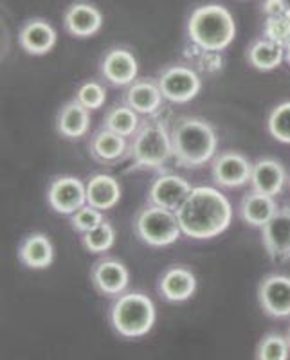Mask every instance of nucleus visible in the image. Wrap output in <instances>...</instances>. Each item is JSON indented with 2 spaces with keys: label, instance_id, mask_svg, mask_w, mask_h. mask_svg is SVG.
Wrapping results in <instances>:
<instances>
[{
  "label": "nucleus",
  "instance_id": "obj_1",
  "mask_svg": "<svg viewBox=\"0 0 290 360\" xmlns=\"http://www.w3.org/2000/svg\"><path fill=\"white\" fill-rule=\"evenodd\" d=\"M182 234L193 240H211L227 231L233 207L224 193L209 186H196L177 211Z\"/></svg>",
  "mask_w": 290,
  "mask_h": 360
},
{
  "label": "nucleus",
  "instance_id": "obj_2",
  "mask_svg": "<svg viewBox=\"0 0 290 360\" xmlns=\"http://www.w3.org/2000/svg\"><path fill=\"white\" fill-rule=\"evenodd\" d=\"M173 157L182 168H201L215 157L218 146L211 124L198 117H180L172 128Z\"/></svg>",
  "mask_w": 290,
  "mask_h": 360
},
{
  "label": "nucleus",
  "instance_id": "obj_3",
  "mask_svg": "<svg viewBox=\"0 0 290 360\" xmlns=\"http://www.w3.org/2000/svg\"><path fill=\"white\" fill-rule=\"evenodd\" d=\"M188 37L206 53H220L233 44L237 24L227 8L206 4L196 8L188 20Z\"/></svg>",
  "mask_w": 290,
  "mask_h": 360
},
{
  "label": "nucleus",
  "instance_id": "obj_4",
  "mask_svg": "<svg viewBox=\"0 0 290 360\" xmlns=\"http://www.w3.org/2000/svg\"><path fill=\"white\" fill-rule=\"evenodd\" d=\"M156 319V304L143 292H127L112 304L111 323L125 339H137L150 333Z\"/></svg>",
  "mask_w": 290,
  "mask_h": 360
},
{
  "label": "nucleus",
  "instance_id": "obj_5",
  "mask_svg": "<svg viewBox=\"0 0 290 360\" xmlns=\"http://www.w3.org/2000/svg\"><path fill=\"white\" fill-rule=\"evenodd\" d=\"M130 157L141 168H160L170 157H173L172 131H168L160 121H150L143 124L134 135Z\"/></svg>",
  "mask_w": 290,
  "mask_h": 360
},
{
  "label": "nucleus",
  "instance_id": "obj_6",
  "mask_svg": "<svg viewBox=\"0 0 290 360\" xmlns=\"http://www.w3.org/2000/svg\"><path fill=\"white\" fill-rule=\"evenodd\" d=\"M135 233L146 245L168 247L179 240L182 229L177 213L159 205H150L137 214Z\"/></svg>",
  "mask_w": 290,
  "mask_h": 360
},
{
  "label": "nucleus",
  "instance_id": "obj_7",
  "mask_svg": "<svg viewBox=\"0 0 290 360\" xmlns=\"http://www.w3.org/2000/svg\"><path fill=\"white\" fill-rule=\"evenodd\" d=\"M157 83H159L164 99L172 103L191 101L202 89L201 76L184 65L168 67L166 70H163Z\"/></svg>",
  "mask_w": 290,
  "mask_h": 360
},
{
  "label": "nucleus",
  "instance_id": "obj_8",
  "mask_svg": "<svg viewBox=\"0 0 290 360\" xmlns=\"http://www.w3.org/2000/svg\"><path fill=\"white\" fill-rule=\"evenodd\" d=\"M47 202L56 213L72 217L87 205V184L78 176H58L47 189Z\"/></svg>",
  "mask_w": 290,
  "mask_h": 360
},
{
  "label": "nucleus",
  "instance_id": "obj_9",
  "mask_svg": "<svg viewBox=\"0 0 290 360\" xmlns=\"http://www.w3.org/2000/svg\"><path fill=\"white\" fill-rule=\"evenodd\" d=\"M258 301L270 317H289L290 315V278L282 274H270L258 287Z\"/></svg>",
  "mask_w": 290,
  "mask_h": 360
},
{
  "label": "nucleus",
  "instance_id": "obj_10",
  "mask_svg": "<svg viewBox=\"0 0 290 360\" xmlns=\"http://www.w3.org/2000/svg\"><path fill=\"white\" fill-rule=\"evenodd\" d=\"M215 182L224 188H240L251 182L253 164L246 155L238 152H224L215 157L211 166Z\"/></svg>",
  "mask_w": 290,
  "mask_h": 360
},
{
  "label": "nucleus",
  "instance_id": "obj_11",
  "mask_svg": "<svg viewBox=\"0 0 290 360\" xmlns=\"http://www.w3.org/2000/svg\"><path fill=\"white\" fill-rule=\"evenodd\" d=\"M262 242L274 262L290 258V207L278 209V213L262 227Z\"/></svg>",
  "mask_w": 290,
  "mask_h": 360
},
{
  "label": "nucleus",
  "instance_id": "obj_12",
  "mask_svg": "<svg viewBox=\"0 0 290 360\" xmlns=\"http://www.w3.org/2000/svg\"><path fill=\"white\" fill-rule=\"evenodd\" d=\"M191 186L186 179L179 175H163L151 184L150 191H148V200L151 205H159V207L170 209L173 213H177L186 198L191 193Z\"/></svg>",
  "mask_w": 290,
  "mask_h": 360
},
{
  "label": "nucleus",
  "instance_id": "obj_13",
  "mask_svg": "<svg viewBox=\"0 0 290 360\" xmlns=\"http://www.w3.org/2000/svg\"><path fill=\"white\" fill-rule=\"evenodd\" d=\"M92 283L96 290L106 297H119L130 285V272L118 259H101L92 269Z\"/></svg>",
  "mask_w": 290,
  "mask_h": 360
},
{
  "label": "nucleus",
  "instance_id": "obj_14",
  "mask_svg": "<svg viewBox=\"0 0 290 360\" xmlns=\"http://www.w3.org/2000/svg\"><path fill=\"white\" fill-rule=\"evenodd\" d=\"M63 25L72 37L90 38L101 29L103 13L89 2H74L63 15Z\"/></svg>",
  "mask_w": 290,
  "mask_h": 360
},
{
  "label": "nucleus",
  "instance_id": "obj_15",
  "mask_svg": "<svg viewBox=\"0 0 290 360\" xmlns=\"http://www.w3.org/2000/svg\"><path fill=\"white\" fill-rule=\"evenodd\" d=\"M56 29L42 18L27 20L18 33V44L22 45V49L33 56H44V54L51 53L56 45Z\"/></svg>",
  "mask_w": 290,
  "mask_h": 360
},
{
  "label": "nucleus",
  "instance_id": "obj_16",
  "mask_svg": "<svg viewBox=\"0 0 290 360\" xmlns=\"http://www.w3.org/2000/svg\"><path fill=\"white\" fill-rule=\"evenodd\" d=\"M139 65L134 54L127 49H111L101 62V74L106 82L115 86H127L135 83Z\"/></svg>",
  "mask_w": 290,
  "mask_h": 360
},
{
  "label": "nucleus",
  "instance_id": "obj_17",
  "mask_svg": "<svg viewBox=\"0 0 290 360\" xmlns=\"http://www.w3.org/2000/svg\"><path fill=\"white\" fill-rule=\"evenodd\" d=\"M159 290L166 301L184 303L195 294L196 278L191 270L184 269V266H172L160 278Z\"/></svg>",
  "mask_w": 290,
  "mask_h": 360
},
{
  "label": "nucleus",
  "instance_id": "obj_18",
  "mask_svg": "<svg viewBox=\"0 0 290 360\" xmlns=\"http://www.w3.org/2000/svg\"><path fill=\"white\" fill-rule=\"evenodd\" d=\"M286 173L282 162L274 159H260L253 164V175H251V186L253 191L276 197L285 186Z\"/></svg>",
  "mask_w": 290,
  "mask_h": 360
},
{
  "label": "nucleus",
  "instance_id": "obj_19",
  "mask_svg": "<svg viewBox=\"0 0 290 360\" xmlns=\"http://www.w3.org/2000/svg\"><path fill=\"white\" fill-rule=\"evenodd\" d=\"M18 258L25 266L33 270H44L53 265L54 247L49 236L44 233H33L24 238L18 247Z\"/></svg>",
  "mask_w": 290,
  "mask_h": 360
},
{
  "label": "nucleus",
  "instance_id": "obj_20",
  "mask_svg": "<svg viewBox=\"0 0 290 360\" xmlns=\"http://www.w3.org/2000/svg\"><path fill=\"white\" fill-rule=\"evenodd\" d=\"M121 200V186L112 175L98 173L87 182V204L99 211H108Z\"/></svg>",
  "mask_w": 290,
  "mask_h": 360
},
{
  "label": "nucleus",
  "instance_id": "obj_21",
  "mask_svg": "<svg viewBox=\"0 0 290 360\" xmlns=\"http://www.w3.org/2000/svg\"><path fill=\"white\" fill-rule=\"evenodd\" d=\"M90 128V110L76 99L65 103L56 117V130L67 139H80Z\"/></svg>",
  "mask_w": 290,
  "mask_h": 360
},
{
  "label": "nucleus",
  "instance_id": "obj_22",
  "mask_svg": "<svg viewBox=\"0 0 290 360\" xmlns=\"http://www.w3.org/2000/svg\"><path fill=\"white\" fill-rule=\"evenodd\" d=\"M163 92H160L159 83H153L150 79H141V82L132 83L127 90V105L134 108L137 114L153 115L160 110L163 105Z\"/></svg>",
  "mask_w": 290,
  "mask_h": 360
},
{
  "label": "nucleus",
  "instance_id": "obj_23",
  "mask_svg": "<svg viewBox=\"0 0 290 360\" xmlns=\"http://www.w3.org/2000/svg\"><path fill=\"white\" fill-rule=\"evenodd\" d=\"M278 213V205L274 197L262 195V193L253 191L244 197L240 204V217L246 224L253 227H263L270 221V218Z\"/></svg>",
  "mask_w": 290,
  "mask_h": 360
},
{
  "label": "nucleus",
  "instance_id": "obj_24",
  "mask_svg": "<svg viewBox=\"0 0 290 360\" xmlns=\"http://www.w3.org/2000/svg\"><path fill=\"white\" fill-rule=\"evenodd\" d=\"M90 153L99 162H115L127 152V137L115 134V131L99 130L94 134V137L90 139Z\"/></svg>",
  "mask_w": 290,
  "mask_h": 360
},
{
  "label": "nucleus",
  "instance_id": "obj_25",
  "mask_svg": "<svg viewBox=\"0 0 290 360\" xmlns=\"http://www.w3.org/2000/svg\"><path fill=\"white\" fill-rule=\"evenodd\" d=\"M283 58H285V49L274 44L269 38H260L253 41L251 47L247 49V60L256 70L269 72V70L278 69L282 65Z\"/></svg>",
  "mask_w": 290,
  "mask_h": 360
},
{
  "label": "nucleus",
  "instance_id": "obj_26",
  "mask_svg": "<svg viewBox=\"0 0 290 360\" xmlns=\"http://www.w3.org/2000/svg\"><path fill=\"white\" fill-rule=\"evenodd\" d=\"M103 128L115 131V134L123 135V137H130V135H135L139 130V114L128 105L114 107L106 114L105 127Z\"/></svg>",
  "mask_w": 290,
  "mask_h": 360
},
{
  "label": "nucleus",
  "instance_id": "obj_27",
  "mask_svg": "<svg viewBox=\"0 0 290 360\" xmlns=\"http://www.w3.org/2000/svg\"><path fill=\"white\" fill-rule=\"evenodd\" d=\"M290 342L279 333H267L256 349V360H289Z\"/></svg>",
  "mask_w": 290,
  "mask_h": 360
},
{
  "label": "nucleus",
  "instance_id": "obj_28",
  "mask_svg": "<svg viewBox=\"0 0 290 360\" xmlns=\"http://www.w3.org/2000/svg\"><path fill=\"white\" fill-rule=\"evenodd\" d=\"M83 247L92 254H103L106 250H111L115 242V229L112 224L103 221L99 227L92 229L90 233L83 234Z\"/></svg>",
  "mask_w": 290,
  "mask_h": 360
},
{
  "label": "nucleus",
  "instance_id": "obj_29",
  "mask_svg": "<svg viewBox=\"0 0 290 360\" xmlns=\"http://www.w3.org/2000/svg\"><path fill=\"white\" fill-rule=\"evenodd\" d=\"M267 127L274 139L283 144H290V101L279 103L278 107L272 108Z\"/></svg>",
  "mask_w": 290,
  "mask_h": 360
},
{
  "label": "nucleus",
  "instance_id": "obj_30",
  "mask_svg": "<svg viewBox=\"0 0 290 360\" xmlns=\"http://www.w3.org/2000/svg\"><path fill=\"white\" fill-rule=\"evenodd\" d=\"M263 34L265 38L272 40L274 44H278L283 49L290 47V9L278 17L265 18L263 24Z\"/></svg>",
  "mask_w": 290,
  "mask_h": 360
},
{
  "label": "nucleus",
  "instance_id": "obj_31",
  "mask_svg": "<svg viewBox=\"0 0 290 360\" xmlns=\"http://www.w3.org/2000/svg\"><path fill=\"white\" fill-rule=\"evenodd\" d=\"M74 99L82 103L87 110H99L106 101V90L98 82H87L80 86Z\"/></svg>",
  "mask_w": 290,
  "mask_h": 360
},
{
  "label": "nucleus",
  "instance_id": "obj_32",
  "mask_svg": "<svg viewBox=\"0 0 290 360\" xmlns=\"http://www.w3.org/2000/svg\"><path fill=\"white\" fill-rule=\"evenodd\" d=\"M103 211H99V209L92 207V205H83L80 211H76V213L70 217V224H72V227L78 233L85 234V233H90L92 229H96V227H99V225L103 224Z\"/></svg>",
  "mask_w": 290,
  "mask_h": 360
},
{
  "label": "nucleus",
  "instance_id": "obj_33",
  "mask_svg": "<svg viewBox=\"0 0 290 360\" xmlns=\"http://www.w3.org/2000/svg\"><path fill=\"white\" fill-rule=\"evenodd\" d=\"M263 13H265V17H278V15H283L285 11H289L290 6L286 0H263L262 4Z\"/></svg>",
  "mask_w": 290,
  "mask_h": 360
},
{
  "label": "nucleus",
  "instance_id": "obj_34",
  "mask_svg": "<svg viewBox=\"0 0 290 360\" xmlns=\"http://www.w3.org/2000/svg\"><path fill=\"white\" fill-rule=\"evenodd\" d=\"M285 53H286V54H285V58H286V62H289V63H290V47H289V49H286V51H285Z\"/></svg>",
  "mask_w": 290,
  "mask_h": 360
},
{
  "label": "nucleus",
  "instance_id": "obj_35",
  "mask_svg": "<svg viewBox=\"0 0 290 360\" xmlns=\"http://www.w3.org/2000/svg\"><path fill=\"white\" fill-rule=\"evenodd\" d=\"M286 339H289V342H290V330H289V335H286Z\"/></svg>",
  "mask_w": 290,
  "mask_h": 360
},
{
  "label": "nucleus",
  "instance_id": "obj_36",
  "mask_svg": "<svg viewBox=\"0 0 290 360\" xmlns=\"http://www.w3.org/2000/svg\"><path fill=\"white\" fill-rule=\"evenodd\" d=\"M289 182H290V180H289Z\"/></svg>",
  "mask_w": 290,
  "mask_h": 360
}]
</instances>
